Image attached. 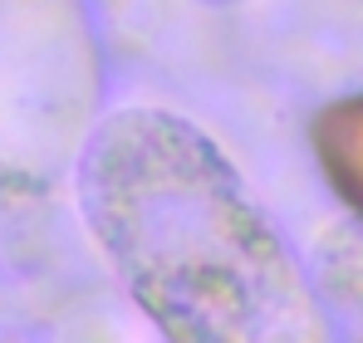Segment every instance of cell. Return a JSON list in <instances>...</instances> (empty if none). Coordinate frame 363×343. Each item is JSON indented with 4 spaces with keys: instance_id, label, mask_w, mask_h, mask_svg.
I'll use <instances>...</instances> for the list:
<instances>
[{
    "instance_id": "1",
    "label": "cell",
    "mask_w": 363,
    "mask_h": 343,
    "mask_svg": "<svg viewBox=\"0 0 363 343\" xmlns=\"http://www.w3.org/2000/svg\"><path fill=\"white\" fill-rule=\"evenodd\" d=\"M79 211L167 343H324L290 245L182 113L104 118L79 152Z\"/></svg>"
}]
</instances>
